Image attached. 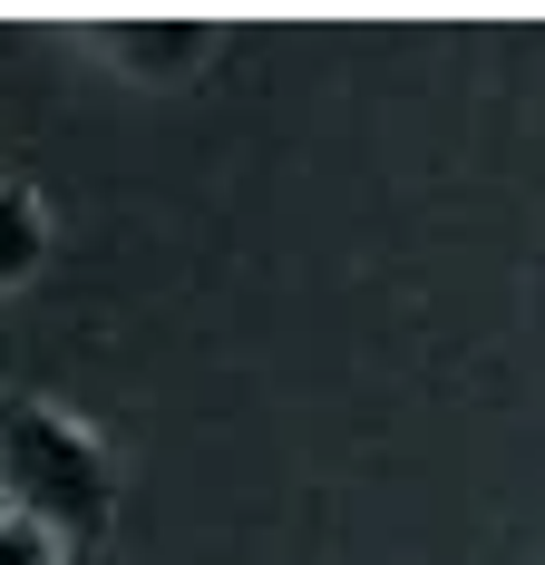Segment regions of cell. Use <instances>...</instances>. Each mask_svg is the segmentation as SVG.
<instances>
[{
  "label": "cell",
  "instance_id": "cell-1",
  "mask_svg": "<svg viewBox=\"0 0 545 565\" xmlns=\"http://www.w3.org/2000/svg\"><path fill=\"white\" fill-rule=\"evenodd\" d=\"M0 516L40 526L50 546H88L108 526V458L58 409H0Z\"/></svg>",
  "mask_w": 545,
  "mask_h": 565
},
{
  "label": "cell",
  "instance_id": "cell-2",
  "mask_svg": "<svg viewBox=\"0 0 545 565\" xmlns=\"http://www.w3.org/2000/svg\"><path fill=\"white\" fill-rule=\"evenodd\" d=\"M40 254H50V225H40V195H30V185H0V292H10V282L30 274Z\"/></svg>",
  "mask_w": 545,
  "mask_h": 565
},
{
  "label": "cell",
  "instance_id": "cell-3",
  "mask_svg": "<svg viewBox=\"0 0 545 565\" xmlns=\"http://www.w3.org/2000/svg\"><path fill=\"white\" fill-rule=\"evenodd\" d=\"M117 58H137V68H185V58L205 50V20H175V30H108Z\"/></svg>",
  "mask_w": 545,
  "mask_h": 565
},
{
  "label": "cell",
  "instance_id": "cell-4",
  "mask_svg": "<svg viewBox=\"0 0 545 565\" xmlns=\"http://www.w3.org/2000/svg\"><path fill=\"white\" fill-rule=\"evenodd\" d=\"M0 565H58V546L40 526H20V516H0Z\"/></svg>",
  "mask_w": 545,
  "mask_h": 565
}]
</instances>
